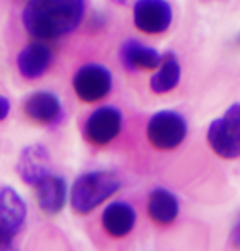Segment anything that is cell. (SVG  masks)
Masks as SVG:
<instances>
[{"label":"cell","instance_id":"cell-1","mask_svg":"<svg viewBox=\"0 0 240 251\" xmlns=\"http://www.w3.org/2000/svg\"><path fill=\"white\" fill-rule=\"evenodd\" d=\"M83 15L85 0H29L22 22L34 39L51 41L76 31Z\"/></svg>","mask_w":240,"mask_h":251},{"label":"cell","instance_id":"cell-2","mask_svg":"<svg viewBox=\"0 0 240 251\" xmlns=\"http://www.w3.org/2000/svg\"><path fill=\"white\" fill-rule=\"evenodd\" d=\"M121 178L111 170H93L76 178L69 199L74 212L87 215L121 189Z\"/></svg>","mask_w":240,"mask_h":251},{"label":"cell","instance_id":"cell-3","mask_svg":"<svg viewBox=\"0 0 240 251\" xmlns=\"http://www.w3.org/2000/svg\"><path fill=\"white\" fill-rule=\"evenodd\" d=\"M208 142L221 158H240V103L231 104L221 118L209 124Z\"/></svg>","mask_w":240,"mask_h":251},{"label":"cell","instance_id":"cell-4","mask_svg":"<svg viewBox=\"0 0 240 251\" xmlns=\"http://www.w3.org/2000/svg\"><path fill=\"white\" fill-rule=\"evenodd\" d=\"M146 132L152 147L167 152L183 144L188 134V123L178 111L162 109L151 116Z\"/></svg>","mask_w":240,"mask_h":251},{"label":"cell","instance_id":"cell-5","mask_svg":"<svg viewBox=\"0 0 240 251\" xmlns=\"http://www.w3.org/2000/svg\"><path fill=\"white\" fill-rule=\"evenodd\" d=\"M72 88L77 98L83 103H98L111 93L113 74L107 65L87 62L76 70Z\"/></svg>","mask_w":240,"mask_h":251},{"label":"cell","instance_id":"cell-6","mask_svg":"<svg viewBox=\"0 0 240 251\" xmlns=\"http://www.w3.org/2000/svg\"><path fill=\"white\" fill-rule=\"evenodd\" d=\"M27 204L18 191L10 186L0 188V248L13 245L27 222Z\"/></svg>","mask_w":240,"mask_h":251},{"label":"cell","instance_id":"cell-7","mask_svg":"<svg viewBox=\"0 0 240 251\" xmlns=\"http://www.w3.org/2000/svg\"><path fill=\"white\" fill-rule=\"evenodd\" d=\"M123 113L116 106H100L85 119L83 137L92 145L105 147L121 134Z\"/></svg>","mask_w":240,"mask_h":251},{"label":"cell","instance_id":"cell-8","mask_svg":"<svg viewBox=\"0 0 240 251\" xmlns=\"http://www.w3.org/2000/svg\"><path fill=\"white\" fill-rule=\"evenodd\" d=\"M133 22L141 33L162 34L173 22V10L167 0H136Z\"/></svg>","mask_w":240,"mask_h":251},{"label":"cell","instance_id":"cell-9","mask_svg":"<svg viewBox=\"0 0 240 251\" xmlns=\"http://www.w3.org/2000/svg\"><path fill=\"white\" fill-rule=\"evenodd\" d=\"M23 111L33 123L43 126L57 124L64 116L61 98L49 90H38L28 95L23 103Z\"/></svg>","mask_w":240,"mask_h":251},{"label":"cell","instance_id":"cell-10","mask_svg":"<svg viewBox=\"0 0 240 251\" xmlns=\"http://www.w3.org/2000/svg\"><path fill=\"white\" fill-rule=\"evenodd\" d=\"M17 173L23 183L34 186L43 176L51 173V155L48 149L41 144L25 147L18 157Z\"/></svg>","mask_w":240,"mask_h":251},{"label":"cell","instance_id":"cell-11","mask_svg":"<svg viewBox=\"0 0 240 251\" xmlns=\"http://www.w3.org/2000/svg\"><path fill=\"white\" fill-rule=\"evenodd\" d=\"M34 193L39 209L48 215H56L67 204V183L59 175L48 173L34 184Z\"/></svg>","mask_w":240,"mask_h":251},{"label":"cell","instance_id":"cell-12","mask_svg":"<svg viewBox=\"0 0 240 251\" xmlns=\"http://www.w3.org/2000/svg\"><path fill=\"white\" fill-rule=\"evenodd\" d=\"M53 64V51L44 41L27 44L17 56V67L23 78L34 80L43 77Z\"/></svg>","mask_w":240,"mask_h":251},{"label":"cell","instance_id":"cell-13","mask_svg":"<svg viewBox=\"0 0 240 251\" xmlns=\"http://www.w3.org/2000/svg\"><path fill=\"white\" fill-rule=\"evenodd\" d=\"M136 209L126 201H114L108 204L102 214V225L109 237L123 238L133 232L136 225Z\"/></svg>","mask_w":240,"mask_h":251},{"label":"cell","instance_id":"cell-14","mask_svg":"<svg viewBox=\"0 0 240 251\" xmlns=\"http://www.w3.org/2000/svg\"><path fill=\"white\" fill-rule=\"evenodd\" d=\"M119 59L124 69L136 72V70H156L162 59L157 49L147 44H142L137 39H128L119 48Z\"/></svg>","mask_w":240,"mask_h":251},{"label":"cell","instance_id":"cell-15","mask_svg":"<svg viewBox=\"0 0 240 251\" xmlns=\"http://www.w3.org/2000/svg\"><path fill=\"white\" fill-rule=\"evenodd\" d=\"M147 214L157 225H170L180 214V202L172 191L165 188L152 189L147 196Z\"/></svg>","mask_w":240,"mask_h":251},{"label":"cell","instance_id":"cell-16","mask_svg":"<svg viewBox=\"0 0 240 251\" xmlns=\"http://www.w3.org/2000/svg\"><path fill=\"white\" fill-rule=\"evenodd\" d=\"M180 80H182V65L178 57L175 56V52H165L156 69V74H152L151 77V90L157 95L168 93L178 87Z\"/></svg>","mask_w":240,"mask_h":251},{"label":"cell","instance_id":"cell-17","mask_svg":"<svg viewBox=\"0 0 240 251\" xmlns=\"http://www.w3.org/2000/svg\"><path fill=\"white\" fill-rule=\"evenodd\" d=\"M231 243L237 251H240V215L236 219L231 228Z\"/></svg>","mask_w":240,"mask_h":251},{"label":"cell","instance_id":"cell-18","mask_svg":"<svg viewBox=\"0 0 240 251\" xmlns=\"http://www.w3.org/2000/svg\"><path fill=\"white\" fill-rule=\"evenodd\" d=\"M10 113V101L8 98H5L0 95V121H3V119H7Z\"/></svg>","mask_w":240,"mask_h":251},{"label":"cell","instance_id":"cell-19","mask_svg":"<svg viewBox=\"0 0 240 251\" xmlns=\"http://www.w3.org/2000/svg\"><path fill=\"white\" fill-rule=\"evenodd\" d=\"M0 251H18V250L15 248V245H10V247H3V248H0Z\"/></svg>","mask_w":240,"mask_h":251},{"label":"cell","instance_id":"cell-20","mask_svg":"<svg viewBox=\"0 0 240 251\" xmlns=\"http://www.w3.org/2000/svg\"><path fill=\"white\" fill-rule=\"evenodd\" d=\"M114 2H116V3H128L129 0H114Z\"/></svg>","mask_w":240,"mask_h":251}]
</instances>
